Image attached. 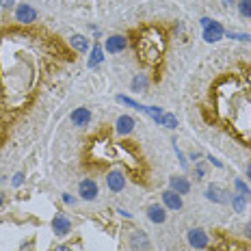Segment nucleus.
Wrapping results in <instances>:
<instances>
[{
  "label": "nucleus",
  "instance_id": "nucleus-17",
  "mask_svg": "<svg viewBox=\"0 0 251 251\" xmlns=\"http://www.w3.org/2000/svg\"><path fill=\"white\" fill-rule=\"evenodd\" d=\"M102 61H104V52H102L100 46H94V50H91V57H89V67H97Z\"/></svg>",
  "mask_w": 251,
  "mask_h": 251
},
{
  "label": "nucleus",
  "instance_id": "nucleus-5",
  "mask_svg": "<svg viewBox=\"0 0 251 251\" xmlns=\"http://www.w3.org/2000/svg\"><path fill=\"white\" fill-rule=\"evenodd\" d=\"M78 195H80L82 199H87V202H94V199L97 197V182L91 178L82 180L80 187H78Z\"/></svg>",
  "mask_w": 251,
  "mask_h": 251
},
{
  "label": "nucleus",
  "instance_id": "nucleus-27",
  "mask_svg": "<svg viewBox=\"0 0 251 251\" xmlns=\"http://www.w3.org/2000/svg\"><path fill=\"white\" fill-rule=\"evenodd\" d=\"M199 22H202V26H204V29H206V26H208V24H210V22H212V20H210V17H202V20H199Z\"/></svg>",
  "mask_w": 251,
  "mask_h": 251
},
{
  "label": "nucleus",
  "instance_id": "nucleus-16",
  "mask_svg": "<svg viewBox=\"0 0 251 251\" xmlns=\"http://www.w3.org/2000/svg\"><path fill=\"white\" fill-rule=\"evenodd\" d=\"M156 124H160V126H165V128L173 130V128H178V117H175V115H171V113H162L160 119H158Z\"/></svg>",
  "mask_w": 251,
  "mask_h": 251
},
{
  "label": "nucleus",
  "instance_id": "nucleus-14",
  "mask_svg": "<svg viewBox=\"0 0 251 251\" xmlns=\"http://www.w3.org/2000/svg\"><path fill=\"white\" fill-rule=\"evenodd\" d=\"M134 130V119L130 117V115H122V117L117 119V132L126 137V134H130Z\"/></svg>",
  "mask_w": 251,
  "mask_h": 251
},
{
  "label": "nucleus",
  "instance_id": "nucleus-15",
  "mask_svg": "<svg viewBox=\"0 0 251 251\" xmlns=\"http://www.w3.org/2000/svg\"><path fill=\"white\" fill-rule=\"evenodd\" d=\"M69 44H72L74 50H78V52H87V50H89V39L82 35H72L69 37Z\"/></svg>",
  "mask_w": 251,
  "mask_h": 251
},
{
  "label": "nucleus",
  "instance_id": "nucleus-22",
  "mask_svg": "<svg viewBox=\"0 0 251 251\" xmlns=\"http://www.w3.org/2000/svg\"><path fill=\"white\" fill-rule=\"evenodd\" d=\"M230 39H238V41H251V35H243V32H227Z\"/></svg>",
  "mask_w": 251,
  "mask_h": 251
},
{
  "label": "nucleus",
  "instance_id": "nucleus-26",
  "mask_svg": "<svg viewBox=\"0 0 251 251\" xmlns=\"http://www.w3.org/2000/svg\"><path fill=\"white\" fill-rule=\"evenodd\" d=\"M197 178H204V165H202V162L197 165Z\"/></svg>",
  "mask_w": 251,
  "mask_h": 251
},
{
  "label": "nucleus",
  "instance_id": "nucleus-20",
  "mask_svg": "<svg viewBox=\"0 0 251 251\" xmlns=\"http://www.w3.org/2000/svg\"><path fill=\"white\" fill-rule=\"evenodd\" d=\"M238 13L243 17H251V0H238Z\"/></svg>",
  "mask_w": 251,
  "mask_h": 251
},
{
  "label": "nucleus",
  "instance_id": "nucleus-9",
  "mask_svg": "<svg viewBox=\"0 0 251 251\" xmlns=\"http://www.w3.org/2000/svg\"><path fill=\"white\" fill-rule=\"evenodd\" d=\"M52 230H54V234L57 236L69 234V230H72V221H69L67 217H63V215H57L52 219Z\"/></svg>",
  "mask_w": 251,
  "mask_h": 251
},
{
  "label": "nucleus",
  "instance_id": "nucleus-28",
  "mask_svg": "<svg viewBox=\"0 0 251 251\" xmlns=\"http://www.w3.org/2000/svg\"><path fill=\"white\" fill-rule=\"evenodd\" d=\"M117 212H119V215H122V217H126V219H130V217H132V215H130V212H126V210H124V208H119V210H117Z\"/></svg>",
  "mask_w": 251,
  "mask_h": 251
},
{
  "label": "nucleus",
  "instance_id": "nucleus-2",
  "mask_svg": "<svg viewBox=\"0 0 251 251\" xmlns=\"http://www.w3.org/2000/svg\"><path fill=\"white\" fill-rule=\"evenodd\" d=\"M130 247L134 251H150V238L143 230H134L130 234Z\"/></svg>",
  "mask_w": 251,
  "mask_h": 251
},
{
  "label": "nucleus",
  "instance_id": "nucleus-8",
  "mask_svg": "<svg viewBox=\"0 0 251 251\" xmlns=\"http://www.w3.org/2000/svg\"><path fill=\"white\" fill-rule=\"evenodd\" d=\"M16 17L22 22V24H32L37 20V11L31 7V4H20L16 11Z\"/></svg>",
  "mask_w": 251,
  "mask_h": 251
},
{
  "label": "nucleus",
  "instance_id": "nucleus-12",
  "mask_svg": "<svg viewBox=\"0 0 251 251\" xmlns=\"http://www.w3.org/2000/svg\"><path fill=\"white\" fill-rule=\"evenodd\" d=\"M169 187H171V190H175L178 195H187L190 190V182L187 178H182V175H173V178L169 180Z\"/></svg>",
  "mask_w": 251,
  "mask_h": 251
},
{
  "label": "nucleus",
  "instance_id": "nucleus-10",
  "mask_svg": "<svg viewBox=\"0 0 251 251\" xmlns=\"http://www.w3.org/2000/svg\"><path fill=\"white\" fill-rule=\"evenodd\" d=\"M162 204H165L169 210H180V208H182V197H180L175 190L169 188V190L162 193Z\"/></svg>",
  "mask_w": 251,
  "mask_h": 251
},
{
  "label": "nucleus",
  "instance_id": "nucleus-23",
  "mask_svg": "<svg viewBox=\"0 0 251 251\" xmlns=\"http://www.w3.org/2000/svg\"><path fill=\"white\" fill-rule=\"evenodd\" d=\"M11 184H13V187H20V184H24V173H16V175H13Z\"/></svg>",
  "mask_w": 251,
  "mask_h": 251
},
{
  "label": "nucleus",
  "instance_id": "nucleus-31",
  "mask_svg": "<svg viewBox=\"0 0 251 251\" xmlns=\"http://www.w3.org/2000/svg\"><path fill=\"white\" fill-rule=\"evenodd\" d=\"M0 202H2V195H0Z\"/></svg>",
  "mask_w": 251,
  "mask_h": 251
},
{
  "label": "nucleus",
  "instance_id": "nucleus-18",
  "mask_svg": "<svg viewBox=\"0 0 251 251\" xmlns=\"http://www.w3.org/2000/svg\"><path fill=\"white\" fill-rule=\"evenodd\" d=\"M145 87H147V76L145 74H137L132 80V91L134 94H141V91H145Z\"/></svg>",
  "mask_w": 251,
  "mask_h": 251
},
{
  "label": "nucleus",
  "instance_id": "nucleus-25",
  "mask_svg": "<svg viewBox=\"0 0 251 251\" xmlns=\"http://www.w3.org/2000/svg\"><path fill=\"white\" fill-rule=\"evenodd\" d=\"M63 202H65V204H74V197H72V195L65 193V195H63Z\"/></svg>",
  "mask_w": 251,
  "mask_h": 251
},
{
  "label": "nucleus",
  "instance_id": "nucleus-19",
  "mask_svg": "<svg viewBox=\"0 0 251 251\" xmlns=\"http://www.w3.org/2000/svg\"><path fill=\"white\" fill-rule=\"evenodd\" d=\"M230 202H232V206H234V210L236 212H245V208H247V199L243 197V195H230Z\"/></svg>",
  "mask_w": 251,
  "mask_h": 251
},
{
  "label": "nucleus",
  "instance_id": "nucleus-6",
  "mask_svg": "<svg viewBox=\"0 0 251 251\" xmlns=\"http://www.w3.org/2000/svg\"><path fill=\"white\" fill-rule=\"evenodd\" d=\"M206 197L215 204H227L230 202V193H227L225 188H221L219 184H210V187L206 188Z\"/></svg>",
  "mask_w": 251,
  "mask_h": 251
},
{
  "label": "nucleus",
  "instance_id": "nucleus-29",
  "mask_svg": "<svg viewBox=\"0 0 251 251\" xmlns=\"http://www.w3.org/2000/svg\"><path fill=\"white\" fill-rule=\"evenodd\" d=\"M57 251H72V249H69L67 245H61V247H57Z\"/></svg>",
  "mask_w": 251,
  "mask_h": 251
},
{
  "label": "nucleus",
  "instance_id": "nucleus-21",
  "mask_svg": "<svg viewBox=\"0 0 251 251\" xmlns=\"http://www.w3.org/2000/svg\"><path fill=\"white\" fill-rule=\"evenodd\" d=\"M236 190H238V193H240V195H243V197H245V199H247V197H249V195H251V193H249V188H247V184H245V182H243V180H236Z\"/></svg>",
  "mask_w": 251,
  "mask_h": 251
},
{
  "label": "nucleus",
  "instance_id": "nucleus-1",
  "mask_svg": "<svg viewBox=\"0 0 251 251\" xmlns=\"http://www.w3.org/2000/svg\"><path fill=\"white\" fill-rule=\"evenodd\" d=\"M187 238H188V245L190 247H195V249H206L208 247V234L204 230H199V227L188 230Z\"/></svg>",
  "mask_w": 251,
  "mask_h": 251
},
{
  "label": "nucleus",
  "instance_id": "nucleus-7",
  "mask_svg": "<svg viewBox=\"0 0 251 251\" xmlns=\"http://www.w3.org/2000/svg\"><path fill=\"white\" fill-rule=\"evenodd\" d=\"M106 184H109V188L113 190V193H119V190L126 188V175L122 171H110L109 175H106Z\"/></svg>",
  "mask_w": 251,
  "mask_h": 251
},
{
  "label": "nucleus",
  "instance_id": "nucleus-30",
  "mask_svg": "<svg viewBox=\"0 0 251 251\" xmlns=\"http://www.w3.org/2000/svg\"><path fill=\"white\" fill-rule=\"evenodd\" d=\"M247 178H249V182H251V162L247 165Z\"/></svg>",
  "mask_w": 251,
  "mask_h": 251
},
{
  "label": "nucleus",
  "instance_id": "nucleus-24",
  "mask_svg": "<svg viewBox=\"0 0 251 251\" xmlns=\"http://www.w3.org/2000/svg\"><path fill=\"white\" fill-rule=\"evenodd\" d=\"M13 2H16V0H0V7L9 9V7H13Z\"/></svg>",
  "mask_w": 251,
  "mask_h": 251
},
{
  "label": "nucleus",
  "instance_id": "nucleus-13",
  "mask_svg": "<svg viewBox=\"0 0 251 251\" xmlns=\"http://www.w3.org/2000/svg\"><path fill=\"white\" fill-rule=\"evenodd\" d=\"M147 219H150L152 223H165L167 221L165 208H162L160 204H152V206L147 208Z\"/></svg>",
  "mask_w": 251,
  "mask_h": 251
},
{
  "label": "nucleus",
  "instance_id": "nucleus-3",
  "mask_svg": "<svg viewBox=\"0 0 251 251\" xmlns=\"http://www.w3.org/2000/svg\"><path fill=\"white\" fill-rule=\"evenodd\" d=\"M126 46H128V39H126L124 35H110L109 39L104 41L106 52H110V54H119V52H124Z\"/></svg>",
  "mask_w": 251,
  "mask_h": 251
},
{
  "label": "nucleus",
  "instance_id": "nucleus-4",
  "mask_svg": "<svg viewBox=\"0 0 251 251\" xmlns=\"http://www.w3.org/2000/svg\"><path fill=\"white\" fill-rule=\"evenodd\" d=\"M223 35H225V31H223V26L219 24V22H215V20L204 29V39H206L208 44H217V41H221Z\"/></svg>",
  "mask_w": 251,
  "mask_h": 251
},
{
  "label": "nucleus",
  "instance_id": "nucleus-11",
  "mask_svg": "<svg viewBox=\"0 0 251 251\" xmlns=\"http://www.w3.org/2000/svg\"><path fill=\"white\" fill-rule=\"evenodd\" d=\"M91 122V110L85 109V106H80V109H74L72 113V124L78 126V128H82V126H87Z\"/></svg>",
  "mask_w": 251,
  "mask_h": 251
}]
</instances>
